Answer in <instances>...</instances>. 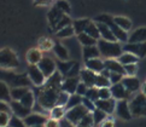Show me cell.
I'll return each mask as SVG.
<instances>
[{
	"label": "cell",
	"mask_w": 146,
	"mask_h": 127,
	"mask_svg": "<svg viewBox=\"0 0 146 127\" xmlns=\"http://www.w3.org/2000/svg\"><path fill=\"white\" fill-rule=\"evenodd\" d=\"M19 67V61L16 52L11 49L0 50V68L1 69H16Z\"/></svg>",
	"instance_id": "cell-4"
},
{
	"label": "cell",
	"mask_w": 146,
	"mask_h": 127,
	"mask_svg": "<svg viewBox=\"0 0 146 127\" xmlns=\"http://www.w3.org/2000/svg\"><path fill=\"white\" fill-rule=\"evenodd\" d=\"M96 78H97V74L94 72L87 69V68H85V69H81V72H80V80H81V82L85 84L88 88H90V87H94Z\"/></svg>",
	"instance_id": "cell-17"
},
{
	"label": "cell",
	"mask_w": 146,
	"mask_h": 127,
	"mask_svg": "<svg viewBox=\"0 0 146 127\" xmlns=\"http://www.w3.org/2000/svg\"><path fill=\"white\" fill-rule=\"evenodd\" d=\"M85 33L90 35L91 38L96 39V40L100 39V33H99V29H98V27H97V23H96V22H92V21H91V23L87 25Z\"/></svg>",
	"instance_id": "cell-37"
},
{
	"label": "cell",
	"mask_w": 146,
	"mask_h": 127,
	"mask_svg": "<svg viewBox=\"0 0 146 127\" xmlns=\"http://www.w3.org/2000/svg\"><path fill=\"white\" fill-rule=\"evenodd\" d=\"M92 115H93V120H94V125L103 124L104 121L106 120V116H108V114L104 113L100 109H96L94 112L92 113Z\"/></svg>",
	"instance_id": "cell-39"
},
{
	"label": "cell",
	"mask_w": 146,
	"mask_h": 127,
	"mask_svg": "<svg viewBox=\"0 0 146 127\" xmlns=\"http://www.w3.org/2000/svg\"><path fill=\"white\" fill-rule=\"evenodd\" d=\"M72 24V21H71V18L69 17L68 15H64L63 16V18H62L59 22H58V24L56 25V28L53 29L56 33L57 31H59L60 29H63V28H65V27H68V25H71Z\"/></svg>",
	"instance_id": "cell-43"
},
{
	"label": "cell",
	"mask_w": 146,
	"mask_h": 127,
	"mask_svg": "<svg viewBox=\"0 0 146 127\" xmlns=\"http://www.w3.org/2000/svg\"><path fill=\"white\" fill-rule=\"evenodd\" d=\"M110 91H111V96L113 99H116V100H123V99H126L128 100L129 97H130V92H128L126 87L122 85V82H119V84H116V85H111V87H110Z\"/></svg>",
	"instance_id": "cell-11"
},
{
	"label": "cell",
	"mask_w": 146,
	"mask_h": 127,
	"mask_svg": "<svg viewBox=\"0 0 146 127\" xmlns=\"http://www.w3.org/2000/svg\"><path fill=\"white\" fill-rule=\"evenodd\" d=\"M65 113H66V109L64 107H59V105H56L50 110V115H51V119H54V120H63L65 118Z\"/></svg>",
	"instance_id": "cell-31"
},
{
	"label": "cell",
	"mask_w": 146,
	"mask_h": 127,
	"mask_svg": "<svg viewBox=\"0 0 146 127\" xmlns=\"http://www.w3.org/2000/svg\"><path fill=\"white\" fill-rule=\"evenodd\" d=\"M42 51L39 50V49H30L28 52H27V61L29 63V66H38L40 61L42 59Z\"/></svg>",
	"instance_id": "cell-22"
},
{
	"label": "cell",
	"mask_w": 146,
	"mask_h": 127,
	"mask_svg": "<svg viewBox=\"0 0 146 127\" xmlns=\"http://www.w3.org/2000/svg\"><path fill=\"white\" fill-rule=\"evenodd\" d=\"M80 78H64L62 81V91H64L69 94L76 93L77 85L80 84Z\"/></svg>",
	"instance_id": "cell-16"
},
{
	"label": "cell",
	"mask_w": 146,
	"mask_h": 127,
	"mask_svg": "<svg viewBox=\"0 0 146 127\" xmlns=\"http://www.w3.org/2000/svg\"><path fill=\"white\" fill-rule=\"evenodd\" d=\"M113 126H115L113 125V121H111V120H105L102 124V127H113Z\"/></svg>",
	"instance_id": "cell-58"
},
{
	"label": "cell",
	"mask_w": 146,
	"mask_h": 127,
	"mask_svg": "<svg viewBox=\"0 0 146 127\" xmlns=\"http://www.w3.org/2000/svg\"><path fill=\"white\" fill-rule=\"evenodd\" d=\"M82 98H83V97L79 96V94H76V93L70 94L69 100H68V103H66V105H65V109H66V110H70V109H72V108L77 107V105H81V104H82Z\"/></svg>",
	"instance_id": "cell-36"
},
{
	"label": "cell",
	"mask_w": 146,
	"mask_h": 127,
	"mask_svg": "<svg viewBox=\"0 0 146 127\" xmlns=\"http://www.w3.org/2000/svg\"><path fill=\"white\" fill-rule=\"evenodd\" d=\"M74 34H75V30H74V27H72V24H71V25H68V27L60 29L59 31H57V33H56L57 38H59V39L70 38V36H72Z\"/></svg>",
	"instance_id": "cell-38"
},
{
	"label": "cell",
	"mask_w": 146,
	"mask_h": 127,
	"mask_svg": "<svg viewBox=\"0 0 146 127\" xmlns=\"http://www.w3.org/2000/svg\"><path fill=\"white\" fill-rule=\"evenodd\" d=\"M53 41L48 38H41L39 39V50L41 51H48L51 49H53Z\"/></svg>",
	"instance_id": "cell-40"
},
{
	"label": "cell",
	"mask_w": 146,
	"mask_h": 127,
	"mask_svg": "<svg viewBox=\"0 0 146 127\" xmlns=\"http://www.w3.org/2000/svg\"><path fill=\"white\" fill-rule=\"evenodd\" d=\"M100 75L104 76V78H106V79H110V75H111V72H109L108 69H104L102 73H100Z\"/></svg>",
	"instance_id": "cell-59"
},
{
	"label": "cell",
	"mask_w": 146,
	"mask_h": 127,
	"mask_svg": "<svg viewBox=\"0 0 146 127\" xmlns=\"http://www.w3.org/2000/svg\"><path fill=\"white\" fill-rule=\"evenodd\" d=\"M27 75L29 78L30 82H32L33 85H35L36 87L44 86L46 80H47V79L45 78V75L42 74V72L39 69L38 66H29L28 70H27Z\"/></svg>",
	"instance_id": "cell-7"
},
{
	"label": "cell",
	"mask_w": 146,
	"mask_h": 127,
	"mask_svg": "<svg viewBox=\"0 0 146 127\" xmlns=\"http://www.w3.org/2000/svg\"><path fill=\"white\" fill-rule=\"evenodd\" d=\"M90 113L88 110L83 107V105H77V107L75 108H72L70 110H66V113H65V120L66 121H69V122L71 125H74L76 127V125L80 122V121L85 118V116Z\"/></svg>",
	"instance_id": "cell-6"
},
{
	"label": "cell",
	"mask_w": 146,
	"mask_h": 127,
	"mask_svg": "<svg viewBox=\"0 0 146 127\" xmlns=\"http://www.w3.org/2000/svg\"><path fill=\"white\" fill-rule=\"evenodd\" d=\"M124 68V73H126L127 76H134L137 74L138 70V67L137 64H128V66H123Z\"/></svg>",
	"instance_id": "cell-51"
},
{
	"label": "cell",
	"mask_w": 146,
	"mask_h": 127,
	"mask_svg": "<svg viewBox=\"0 0 146 127\" xmlns=\"http://www.w3.org/2000/svg\"><path fill=\"white\" fill-rule=\"evenodd\" d=\"M45 127H60V122L58 120H54V119L50 118L47 121H46Z\"/></svg>",
	"instance_id": "cell-56"
},
{
	"label": "cell",
	"mask_w": 146,
	"mask_h": 127,
	"mask_svg": "<svg viewBox=\"0 0 146 127\" xmlns=\"http://www.w3.org/2000/svg\"><path fill=\"white\" fill-rule=\"evenodd\" d=\"M129 109L132 116L139 118V116H146V96L143 93L137 94L129 102Z\"/></svg>",
	"instance_id": "cell-5"
},
{
	"label": "cell",
	"mask_w": 146,
	"mask_h": 127,
	"mask_svg": "<svg viewBox=\"0 0 146 127\" xmlns=\"http://www.w3.org/2000/svg\"><path fill=\"white\" fill-rule=\"evenodd\" d=\"M85 97L88 98L90 100H92V102L96 103L97 100L99 99V88H97L96 86H94V87H90V88L87 90Z\"/></svg>",
	"instance_id": "cell-44"
},
{
	"label": "cell",
	"mask_w": 146,
	"mask_h": 127,
	"mask_svg": "<svg viewBox=\"0 0 146 127\" xmlns=\"http://www.w3.org/2000/svg\"><path fill=\"white\" fill-rule=\"evenodd\" d=\"M69 97H70V94L69 93H66L64 91H60L59 93V96H58V99H57V105H59V107H64L65 108V105L68 103V100H69Z\"/></svg>",
	"instance_id": "cell-46"
},
{
	"label": "cell",
	"mask_w": 146,
	"mask_h": 127,
	"mask_svg": "<svg viewBox=\"0 0 146 127\" xmlns=\"http://www.w3.org/2000/svg\"><path fill=\"white\" fill-rule=\"evenodd\" d=\"M11 115L6 113H0V127H9Z\"/></svg>",
	"instance_id": "cell-52"
},
{
	"label": "cell",
	"mask_w": 146,
	"mask_h": 127,
	"mask_svg": "<svg viewBox=\"0 0 146 127\" xmlns=\"http://www.w3.org/2000/svg\"><path fill=\"white\" fill-rule=\"evenodd\" d=\"M104 66H105V69H108L111 73H118V74H122V75L126 74L123 66L117 59H105L104 61Z\"/></svg>",
	"instance_id": "cell-23"
},
{
	"label": "cell",
	"mask_w": 146,
	"mask_h": 127,
	"mask_svg": "<svg viewBox=\"0 0 146 127\" xmlns=\"http://www.w3.org/2000/svg\"><path fill=\"white\" fill-rule=\"evenodd\" d=\"M54 6L56 7H58L62 12H64L65 15L68 13H70V4L66 1V0H56V3H54Z\"/></svg>",
	"instance_id": "cell-45"
},
{
	"label": "cell",
	"mask_w": 146,
	"mask_h": 127,
	"mask_svg": "<svg viewBox=\"0 0 146 127\" xmlns=\"http://www.w3.org/2000/svg\"><path fill=\"white\" fill-rule=\"evenodd\" d=\"M21 103H22L24 107H27L29 109H33L34 105H35V93L32 91V90H29V92L25 94V96L19 100Z\"/></svg>",
	"instance_id": "cell-35"
},
{
	"label": "cell",
	"mask_w": 146,
	"mask_h": 127,
	"mask_svg": "<svg viewBox=\"0 0 146 127\" xmlns=\"http://www.w3.org/2000/svg\"><path fill=\"white\" fill-rule=\"evenodd\" d=\"M116 99L110 98V99H98L96 102V108L97 109H100L103 110L104 113L109 114H112L116 109Z\"/></svg>",
	"instance_id": "cell-15"
},
{
	"label": "cell",
	"mask_w": 146,
	"mask_h": 127,
	"mask_svg": "<svg viewBox=\"0 0 146 127\" xmlns=\"http://www.w3.org/2000/svg\"><path fill=\"white\" fill-rule=\"evenodd\" d=\"M28 92H29V87H13L11 90V98L12 100H18L19 102Z\"/></svg>",
	"instance_id": "cell-33"
},
{
	"label": "cell",
	"mask_w": 146,
	"mask_h": 127,
	"mask_svg": "<svg viewBox=\"0 0 146 127\" xmlns=\"http://www.w3.org/2000/svg\"><path fill=\"white\" fill-rule=\"evenodd\" d=\"M64 15H65V13L62 12L58 7L54 6V5L52 6V9L50 10L48 13H47V19H48V23H50V25L52 27V29L56 28V25L58 24V22H59L62 18H63Z\"/></svg>",
	"instance_id": "cell-18"
},
{
	"label": "cell",
	"mask_w": 146,
	"mask_h": 127,
	"mask_svg": "<svg viewBox=\"0 0 146 127\" xmlns=\"http://www.w3.org/2000/svg\"><path fill=\"white\" fill-rule=\"evenodd\" d=\"M11 107L10 104L6 103V102H0V113H6V114H10L11 115Z\"/></svg>",
	"instance_id": "cell-55"
},
{
	"label": "cell",
	"mask_w": 146,
	"mask_h": 127,
	"mask_svg": "<svg viewBox=\"0 0 146 127\" xmlns=\"http://www.w3.org/2000/svg\"><path fill=\"white\" fill-rule=\"evenodd\" d=\"M75 61H58L56 62L57 64V72H59L62 74V76H66V74L70 72L72 66L75 64Z\"/></svg>",
	"instance_id": "cell-27"
},
{
	"label": "cell",
	"mask_w": 146,
	"mask_h": 127,
	"mask_svg": "<svg viewBox=\"0 0 146 127\" xmlns=\"http://www.w3.org/2000/svg\"><path fill=\"white\" fill-rule=\"evenodd\" d=\"M62 91V87H53L50 85L41 86L38 92V103L45 110H51L57 105V99Z\"/></svg>",
	"instance_id": "cell-1"
},
{
	"label": "cell",
	"mask_w": 146,
	"mask_h": 127,
	"mask_svg": "<svg viewBox=\"0 0 146 127\" xmlns=\"http://www.w3.org/2000/svg\"><path fill=\"white\" fill-rule=\"evenodd\" d=\"M94 86L97 88H103V87H111V82L109 79L102 76L100 74H97V78H96V84Z\"/></svg>",
	"instance_id": "cell-41"
},
{
	"label": "cell",
	"mask_w": 146,
	"mask_h": 127,
	"mask_svg": "<svg viewBox=\"0 0 146 127\" xmlns=\"http://www.w3.org/2000/svg\"><path fill=\"white\" fill-rule=\"evenodd\" d=\"M97 27L99 29V33H100V39L103 40H106V41H111V42H116V38L115 35L112 34L111 29L108 27L106 24L104 23H97Z\"/></svg>",
	"instance_id": "cell-24"
},
{
	"label": "cell",
	"mask_w": 146,
	"mask_h": 127,
	"mask_svg": "<svg viewBox=\"0 0 146 127\" xmlns=\"http://www.w3.org/2000/svg\"><path fill=\"white\" fill-rule=\"evenodd\" d=\"M113 22L116 23L121 29H123L124 31H128L132 28V21L127 17H122V16H117V17H113Z\"/></svg>",
	"instance_id": "cell-32"
},
{
	"label": "cell",
	"mask_w": 146,
	"mask_h": 127,
	"mask_svg": "<svg viewBox=\"0 0 146 127\" xmlns=\"http://www.w3.org/2000/svg\"><path fill=\"white\" fill-rule=\"evenodd\" d=\"M35 127H45V126H35Z\"/></svg>",
	"instance_id": "cell-62"
},
{
	"label": "cell",
	"mask_w": 146,
	"mask_h": 127,
	"mask_svg": "<svg viewBox=\"0 0 146 127\" xmlns=\"http://www.w3.org/2000/svg\"><path fill=\"white\" fill-rule=\"evenodd\" d=\"M97 46L99 49V52H100V56L105 57L106 59H115V58H118L123 53V47L118 41L111 42L99 39Z\"/></svg>",
	"instance_id": "cell-2"
},
{
	"label": "cell",
	"mask_w": 146,
	"mask_h": 127,
	"mask_svg": "<svg viewBox=\"0 0 146 127\" xmlns=\"http://www.w3.org/2000/svg\"><path fill=\"white\" fill-rule=\"evenodd\" d=\"M93 126H94V120H93L92 113H88L85 118L76 125V127H93Z\"/></svg>",
	"instance_id": "cell-42"
},
{
	"label": "cell",
	"mask_w": 146,
	"mask_h": 127,
	"mask_svg": "<svg viewBox=\"0 0 146 127\" xmlns=\"http://www.w3.org/2000/svg\"><path fill=\"white\" fill-rule=\"evenodd\" d=\"M110 98H112L110 87L99 88V99H110Z\"/></svg>",
	"instance_id": "cell-50"
},
{
	"label": "cell",
	"mask_w": 146,
	"mask_h": 127,
	"mask_svg": "<svg viewBox=\"0 0 146 127\" xmlns=\"http://www.w3.org/2000/svg\"><path fill=\"white\" fill-rule=\"evenodd\" d=\"M85 66H86L87 69L94 72L96 74H100L104 69H105L104 61H102L100 58H93V59L85 61Z\"/></svg>",
	"instance_id": "cell-21"
},
{
	"label": "cell",
	"mask_w": 146,
	"mask_h": 127,
	"mask_svg": "<svg viewBox=\"0 0 146 127\" xmlns=\"http://www.w3.org/2000/svg\"><path fill=\"white\" fill-rule=\"evenodd\" d=\"M80 72H81V69H80V64L76 62L75 64L72 66V68L70 69V72L66 74V76H65V78H80Z\"/></svg>",
	"instance_id": "cell-48"
},
{
	"label": "cell",
	"mask_w": 146,
	"mask_h": 127,
	"mask_svg": "<svg viewBox=\"0 0 146 127\" xmlns=\"http://www.w3.org/2000/svg\"><path fill=\"white\" fill-rule=\"evenodd\" d=\"M82 55H83V59L88 61V59H93V58H99L100 52H99L98 46H86L82 50Z\"/></svg>",
	"instance_id": "cell-25"
},
{
	"label": "cell",
	"mask_w": 146,
	"mask_h": 127,
	"mask_svg": "<svg viewBox=\"0 0 146 127\" xmlns=\"http://www.w3.org/2000/svg\"><path fill=\"white\" fill-rule=\"evenodd\" d=\"M123 51L137 56L138 58H144L146 56V42H139V44H127L123 46Z\"/></svg>",
	"instance_id": "cell-10"
},
{
	"label": "cell",
	"mask_w": 146,
	"mask_h": 127,
	"mask_svg": "<svg viewBox=\"0 0 146 127\" xmlns=\"http://www.w3.org/2000/svg\"><path fill=\"white\" fill-rule=\"evenodd\" d=\"M10 107H11L13 115L17 116L19 119H25L28 115L32 114V109L24 107V105L21 102H18V100H12V102L10 103Z\"/></svg>",
	"instance_id": "cell-14"
},
{
	"label": "cell",
	"mask_w": 146,
	"mask_h": 127,
	"mask_svg": "<svg viewBox=\"0 0 146 127\" xmlns=\"http://www.w3.org/2000/svg\"><path fill=\"white\" fill-rule=\"evenodd\" d=\"M52 50H53L54 55L59 58V61H69V52L60 42H56Z\"/></svg>",
	"instance_id": "cell-29"
},
{
	"label": "cell",
	"mask_w": 146,
	"mask_h": 127,
	"mask_svg": "<svg viewBox=\"0 0 146 127\" xmlns=\"http://www.w3.org/2000/svg\"><path fill=\"white\" fill-rule=\"evenodd\" d=\"M48 120V118L45 114L40 113H32L28 115L25 119H23L24 124L27 127H35V126H45L46 121Z\"/></svg>",
	"instance_id": "cell-9"
},
{
	"label": "cell",
	"mask_w": 146,
	"mask_h": 127,
	"mask_svg": "<svg viewBox=\"0 0 146 127\" xmlns=\"http://www.w3.org/2000/svg\"><path fill=\"white\" fill-rule=\"evenodd\" d=\"M77 40L80 41V44L83 45V47H86V46H96L98 44V40L91 38V36L88 34H86V33H81V34L77 35Z\"/></svg>",
	"instance_id": "cell-34"
},
{
	"label": "cell",
	"mask_w": 146,
	"mask_h": 127,
	"mask_svg": "<svg viewBox=\"0 0 146 127\" xmlns=\"http://www.w3.org/2000/svg\"><path fill=\"white\" fill-rule=\"evenodd\" d=\"M68 127H75L74 125H71V124H69V125H68Z\"/></svg>",
	"instance_id": "cell-61"
},
{
	"label": "cell",
	"mask_w": 146,
	"mask_h": 127,
	"mask_svg": "<svg viewBox=\"0 0 146 127\" xmlns=\"http://www.w3.org/2000/svg\"><path fill=\"white\" fill-rule=\"evenodd\" d=\"M82 105H83V107H85L90 113H93V112H94V110L97 109V108H96V103L92 102V100H90V99L86 98V97L82 98Z\"/></svg>",
	"instance_id": "cell-49"
},
{
	"label": "cell",
	"mask_w": 146,
	"mask_h": 127,
	"mask_svg": "<svg viewBox=\"0 0 146 127\" xmlns=\"http://www.w3.org/2000/svg\"><path fill=\"white\" fill-rule=\"evenodd\" d=\"M90 23H91V19H88V18H80V19L72 21V27H74L75 34L79 35L81 33H85L87 25Z\"/></svg>",
	"instance_id": "cell-28"
},
{
	"label": "cell",
	"mask_w": 146,
	"mask_h": 127,
	"mask_svg": "<svg viewBox=\"0 0 146 127\" xmlns=\"http://www.w3.org/2000/svg\"><path fill=\"white\" fill-rule=\"evenodd\" d=\"M122 85L130 93L137 92L140 88V81H139V79L135 76H124L122 79Z\"/></svg>",
	"instance_id": "cell-19"
},
{
	"label": "cell",
	"mask_w": 146,
	"mask_h": 127,
	"mask_svg": "<svg viewBox=\"0 0 146 127\" xmlns=\"http://www.w3.org/2000/svg\"><path fill=\"white\" fill-rule=\"evenodd\" d=\"M0 102H6V103H11L12 102L11 90L9 88L6 82L1 81V80H0Z\"/></svg>",
	"instance_id": "cell-26"
},
{
	"label": "cell",
	"mask_w": 146,
	"mask_h": 127,
	"mask_svg": "<svg viewBox=\"0 0 146 127\" xmlns=\"http://www.w3.org/2000/svg\"><path fill=\"white\" fill-rule=\"evenodd\" d=\"M87 90H88V87L83 82L80 81V84L77 85V88H76V94H79V96H81V97H85Z\"/></svg>",
	"instance_id": "cell-54"
},
{
	"label": "cell",
	"mask_w": 146,
	"mask_h": 127,
	"mask_svg": "<svg viewBox=\"0 0 146 127\" xmlns=\"http://www.w3.org/2000/svg\"><path fill=\"white\" fill-rule=\"evenodd\" d=\"M53 0H34V5L36 6H47V5H51Z\"/></svg>",
	"instance_id": "cell-57"
},
{
	"label": "cell",
	"mask_w": 146,
	"mask_h": 127,
	"mask_svg": "<svg viewBox=\"0 0 146 127\" xmlns=\"http://www.w3.org/2000/svg\"><path fill=\"white\" fill-rule=\"evenodd\" d=\"M38 67H39V69L42 72V74L45 75L46 79H48L50 76H52L57 72L56 62L50 57H42V59L40 61Z\"/></svg>",
	"instance_id": "cell-8"
},
{
	"label": "cell",
	"mask_w": 146,
	"mask_h": 127,
	"mask_svg": "<svg viewBox=\"0 0 146 127\" xmlns=\"http://www.w3.org/2000/svg\"><path fill=\"white\" fill-rule=\"evenodd\" d=\"M9 127H27V126H25L23 119H19V118H17V116L12 115L11 119H10Z\"/></svg>",
	"instance_id": "cell-47"
},
{
	"label": "cell",
	"mask_w": 146,
	"mask_h": 127,
	"mask_svg": "<svg viewBox=\"0 0 146 127\" xmlns=\"http://www.w3.org/2000/svg\"><path fill=\"white\" fill-rule=\"evenodd\" d=\"M119 63H121L122 66H128V64H137L139 58L137 56H134L132 53H128V52H124V53H122L121 56L118 57L117 59Z\"/></svg>",
	"instance_id": "cell-30"
},
{
	"label": "cell",
	"mask_w": 146,
	"mask_h": 127,
	"mask_svg": "<svg viewBox=\"0 0 146 127\" xmlns=\"http://www.w3.org/2000/svg\"><path fill=\"white\" fill-rule=\"evenodd\" d=\"M124 78V75H122V74H118V73H111V75H110V82L111 85H116V84H119V82H122V79Z\"/></svg>",
	"instance_id": "cell-53"
},
{
	"label": "cell",
	"mask_w": 146,
	"mask_h": 127,
	"mask_svg": "<svg viewBox=\"0 0 146 127\" xmlns=\"http://www.w3.org/2000/svg\"><path fill=\"white\" fill-rule=\"evenodd\" d=\"M146 42V27H140L135 29L128 38V44H139Z\"/></svg>",
	"instance_id": "cell-20"
},
{
	"label": "cell",
	"mask_w": 146,
	"mask_h": 127,
	"mask_svg": "<svg viewBox=\"0 0 146 127\" xmlns=\"http://www.w3.org/2000/svg\"><path fill=\"white\" fill-rule=\"evenodd\" d=\"M7 76V81L12 85V88L13 87H29L30 86V80L28 75L25 74H21V75H13V74H9Z\"/></svg>",
	"instance_id": "cell-12"
},
{
	"label": "cell",
	"mask_w": 146,
	"mask_h": 127,
	"mask_svg": "<svg viewBox=\"0 0 146 127\" xmlns=\"http://www.w3.org/2000/svg\"><path fill=\"white\" fill-rule=\"evenodd\" d=\"M143 94H144V96H146V82L143 85Z\"/></svg>",
	"instance_id": "cell-60"
},
{
	"label": "cell",
	"mask_w": 146,
	"mask_h": 127,
	"mask_svg": "<svg viewBox=\"0 0 146 127\" xmlns=\"http://www.w3.org/2000/svg\"><path fill=\"white\" fill-rule=\"evenodd\" d=\"M118 118H121L122 120H130L133 118L132 113H130V109H129V102L126 99L123 100H118L116 103V109H115Z\"/></svg>",
	"instance_id": "cell-13"
},
{
	"label": "cell",
	"mask_w": 146,
	"mask_h": 127,
	"mask_svg": "<svg viewBox=\"0 0 146 127\" xmlns=\"http://www.w3.org/2000/svg\"><path fill=\"white\" fill-rule=\"evenodd\" d=\"M94 22L96 23H104L106 24L109 28L111 29L112 34L115 35V38H116L117 41L119 42H128V33L127 31H124L123 29H121L118 27V25L113 22V17L108 13H102L97 16V17L94 18Z\"/></svg>",
	"instance_id": "cell-3"
}]
</instances>
